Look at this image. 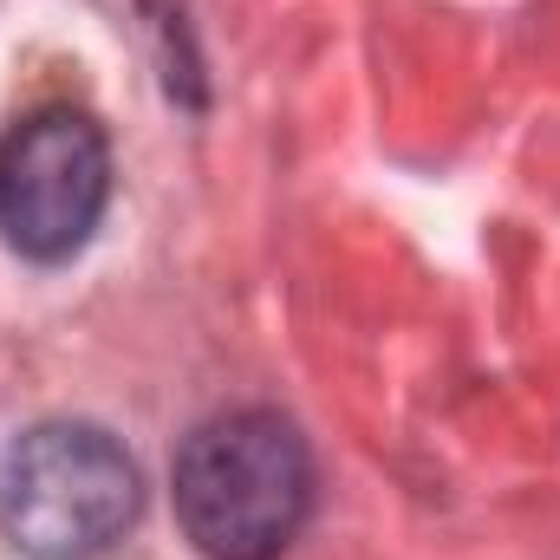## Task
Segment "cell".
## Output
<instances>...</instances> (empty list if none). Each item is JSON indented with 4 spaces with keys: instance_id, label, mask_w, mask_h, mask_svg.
<instances>
[{
    "instance_id": "6da1fadb",
    "label": "cell",
    "mask_w": 560,
    "mask_h": 560,
    "mask_svg": "<svg viewBox=\"0 0 560 560\" xmlns=\"http://www.w3.org/2000/svg\"><path fill=\"white\" fill-rule=\"evenodd\" d=\"M170 489L196 555L275 560L313 515V450L280 411H222L183 436Z\"/></svg>"
},
{
    "instance_id": "7a4b0ae2",
    "label": "cell",
    "mask_w": 560,
    "mask_h": 560,
    "mask_svg": "<svg viewBox=\"0 0 560 560\" xmlns=\"http://www.w3.org/2000/svg\"><path fill=\"white\" fill-rule=\"evenodd\" d=\"M143 509V476L105 423H33L0 456V535L26 560H105Z\"/></svg>"
},
{
    "instance_id": "3957f363",
    "label": "cell",
    "mask_w": 560,
    "mask_h": 560,
    "mask_svg": "<svg viewBox=\"0 0 560 560\" xmlns=\"http://www.w3.org/2000/svg\"><path fill=\"white\" fill-rule=\"evenodd\" d=\"M112 202V143L72 112H33L0 138V235L26 261H72Z\"/></svg>"
}]
</instances>
